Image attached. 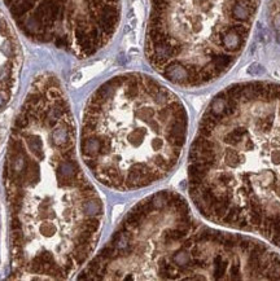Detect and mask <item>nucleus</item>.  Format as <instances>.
I'll list each match as a JSON object with an SVG mask.
<instances>
[{"instance_id": "obj_3", "label": "nucleus", "mask_w": 280, "mask_h": 281, "mask_svg": "<svg viewBox=\"0 0 280 281\" xmlns=\"http://www.w3.org/2000/svg\"><path fill=\"white\" fill-rule=\"evenodd\" d=\"M187 132L188 114L178 96L149 75L126 73L102 83L88 98L81 153L102 185L136 190L175 169Z\"/></svg>"}, {"instance_id": "obj_5", "label": "nucleus", "mask_w": 280, "mask_h": 281, "mask_svg": "<svg viewBox=\"0 0 280 281\" xmlns=\"http://www.w3.org/2000/svg\"><path fill=\"white\" fill-rule=\"evenodd\" d=\"M199 225L188 202L174 190L145 197L81 272V280H162L169 260Z\"/></svg>"}, {"instance_id": "obj_1", "label": "nucleus", "mask_w": 280, "mask_h": 281, "mask_svg": "<svg viewBox=\"0 0 280 281\" xmlns=\"http://www.w3.org/2000/svg\"><path fill=\"white\" fill-rule=\"evenodd\" d=\"M75 140L60 80L38 75L16 115L4 164L16 279H67L96 248L104 206Z\"/></svg>"}, {"instance_id": "obj_4", "label": "nucleus", "mask_w": 280, "mask_h": 281, "mask_svg": "<svg viewBox=\"0 0 280 281\" xmlns=\"http://www.w3.org/2000/svg\"><path fill=\"white\" fill-rule=\"evenodd\" d=\"M259 0H149L145 56L167 82L213 83L244 51Z\"/></svg>"}, {"instance_id": "obj_2", "label": "nucleus", "mask_w": 280, "mask_h": 281, "mask_svg": "<svg viewBox=\"0 0 280 281\" xmlns=\"http://www.w3.org/2000/svg\"><path fill=\"white\" fill-rule=\"evenodd\" d=\"M205 219L280 246V84L237 83L213 97L187 166Z\"/></svg>"}, {"instance_id": "obj_6", "label": "nucleus", "mask_w": 280, "mask_h": 281, "mask_svg": "<svg viewBox=\"0 0 280 281\" xmlns=\"http://www.w3.org/2000/svg\"><path fill=\"white\" fill-rule=\"evenodd\" d=\"M20 30L40 44L79 59L112 40L121 20V0H4Z\"/></svg>"}, {"instance_id": "obj_8", "label": "nucleus", "mask_w": 280, "mask_h": 281, "mask_svg": "<svg viewBox=\"0 0 280 281\" xmlns=\"http://www.w3.org/2000/svg\"><path fill=\"white\" fill-rule=\"evenodd\" d=\"M22 62L21 46L15 30L0 12V112L11 102Z\"/></svg>"}, {"instance_id": "obj_7", "label": "nucleus", "mask_w": 280, "mask_h": 281, "mask_svg": "<svg viewBox=\"0 0 280 281\" xmlns=\"http://www.w3.org/2000/svg\"><path fill=\"white\" fill-rule=\"evenodd\" d=\"M162 280H280V256L245 235L199 224L169 260Z\"/></svg>"}]
</instances>
